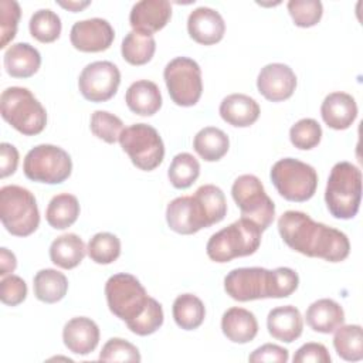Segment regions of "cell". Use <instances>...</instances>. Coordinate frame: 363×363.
<instances>
[{
	"label": "cell",
	"mask_w": 363,
	"mask_h": 363,
	"mask_svg": "<svg viewBox=\"0 0 363 363\" xmlns=\"http://www.w3.org/2000/svg\"><path fill=\"white\" fill-rule=\"evenodd\" d=\"M294 363H330V354L322 343L309 342L302 345L292 357Z\"/></svg>",
	"instance_id": "bcb514c9"
},
{
	"label": "cell",
	"mask_w": 363,
	"mask_h": 363,
	"mask_svg": "<svg viewBox=\"0 0 363 363\" xmlns=\"http://www.w3.org/2000/svg\"><path fill=\"white\" fill-rule=\"evenodd\" d=\"M27 296V284L18 275H7L0 282V298L4 305L17 306Z\"/></svg>",
	"instance_id": "f6af8a7d"
},
{
	"label": "cell",
	"mask_w": 363,
	"mask_h": 363,
	"mask_svg": "<svg viewBox=\"0 0 363 363\" xmlns=\"http://www.w3.org/2000/svg\"><path fill=\"white\" fill-rule=\"evenodd\" d=\"M79 216V203L74 194L61 193L54 196L45 210L47 223L55 230L71 227Z\"/></svg>",
	"instance_id": "f546056e"
},
{
	"label": "cell",
	"mask_w": 363,
	"mask_h": 363,
	"mask_svg": "<svg viewBox=\"0 0 363 363\" xmlns=\"http://www.w3.org/2000/svg\"><path fill=\"white\" fill-rule=\"evenodd\" d=\"M289 359V353L285 347L274 345V343H265L259 347H257L250 356L248 360L252 363H262V362H277V363H286Z\"/></svg>",
	"instance_id": "7dc6e473"
},
{
	"label": "cell",
	"mask_w": 363,
	"mask_h": 363,
	"mask_svg": "<svg viewBox=\"0 0 363 363\" xmlns=\"http://www.w3.org/2000/svg\"><path fill=\"white\" fill-rule=\"evenodd\" d=\"M269 177L277 191L288 201H308L318 187L316 170L294 157H284L275 162Z\"/></svg>",
	"instance_id": "52a82bcc"
},
{
	"label": "cell",
	"mask_w": 363,
	"mask_h": 363,
	"mask_svg": "<svg viewBox=\"0 0 363 363\" xmlns=\"http://www.w3.org/2000/svg\"><path fill=\"white\" fill-rule=\"evenodd\" d=\"M193 147L206 162H217L228 152L230 139L224 130L214 126H206L196 133Z\"/></svg>",
	"instance_id": "83f0119b"
},
{
	"label": "cell",
	"mask_w": 363,
	"mask_h": 363,
	"mask_svg": "<svg viewBox=\"0 0 363 363\" xmlns=\"http://www.w3.org/2000/svg\"><path fill=\"white\" fill-rule=\"evenodd\" d=\"M163 78L172 101L179 106H193L203 92L201 68L189 57H176L169 61Z\"/></svg>",
	"instance_id": "8fae6325"
},
{
	"label": "cell",
	"mask_w": 363,
	"mask_h": 363,
	"mask_svg": "<svg viewBox=\"0 0 363 363\" xmlns=\"http://www.w3.org/2000/svg\"><path fill=\"white\" fill-rule=\"evenodd\" d=\"M299 285L298 274L288 267H278L269 274V298H286Z\"/></svg>",
	"instance_id": "7bdbcfd3"
},
{
	"label": "cell",
	"mask_w": 363,
	"mask_h": 363,
	"mask_svg": "<svg viewBox=\"0 0 363 363\" xmlns=\"http://www.w3.org/2000/svg\"><path fill=\"white\" fill-rule=\"evenodd\" d=\"M189 35L199 44L213 45L223 40L225 23L221 14L210 7L194 9L187 18Z\"/></svg>",
	"instance_id": "e0dca14e"
},
{
	"label": "cell",
	"mask_w": 363,
	"mask_h": 363,
	"mask_svg": "<svg viewBox=\"0 0 363 363\" xmlns=\"http://www.w3.org/2000/svg\"><path fill=\"white\" fill-rule=\"evenodd\" d=\"M196 199L201 203L208 225L220 223L227 214V201L223 190L214 184H203L200 186L196 193Z\"/></svg>",
	"instance_id": "d590c367"
},
{
	"label": "cell",
	"mask_w": 363,
	"mask_h": 363,
	"mask_svg": "<svg viewBox=\"0 0 363 363\" xmlns=\"http://www.w3.org/2000/svg\"><path fill=\"white\" fill-rule=\"evenodd\" d=\"M172 18V6L167 0H142L133 4L129 13L130 27L152 34L162 30Z\"/></svg>",
	"instance_id": "ac0fdd59"
},
{
	"label": "cell",
	"mask_w": 363,
	"mask_h": 363,
	"mask_svg": "<svg viewBox=\"0 0 363 363\" xmlns=\"http://www.w3.org/2000/svg\"><path fill=\"white\" fill-rule=\"evenodd\" d=\"M21 16L20 4L16 0L0 1V48H4L16 35L18 20Z\"/></svg>",
	"instance_id": "ee69618b"
},
{
	"label": "cell",
	"mask_w": 363,
	"mask_h": 363,
	"mask_svg": "<svg viewBox=\"0 0 363 363\" xmlns=\"http://www.w3.org/2000/svg\"><path fill=\"white\" fill-rule=\"evenodd\" d=\"M172 312L176 325L184 330L197 329L206 318L204 303L193 294L179 295L173 302Z\"/></svg>",
	"instance_id": "1f68e13d"
},
{
	"label": "cell",
	"mask_w": 363,
	"mask_h": 363,
	"mask_svg": "<svg viewBox=\"0 0 363 363\" xmlns=\"http://www.w3.org/2000/svg\"><path fill=\"white\" fill-rule=\"evenodd\" d=\"M163 319H164V315H163L162 305L155 298H152L146 311L136 320L128 323L126 326L135 335L147 336L155 333L163 325Z\"/></svg>",
	"instance_id": "b9f144b4"
},
{
	"label": "cell",
	"mask_w": 363,
	"mask_h": 363,
	"mask_svg": "<svg viewBox=\"0 0 363 363\" xmlns=\"http://www.w3.org/2000/svg\"><path fill=\"white\" fill-rule=\"evenodd\" d=\"M166 221L170 230L183 235L196 234L201 228L210 227L206 211L194 194L172 200L166 208Z\"/></svg>",
	"instance_id": "5bb4252c"
},
{
	"label": "cell",
	"mask_w": 363,
	"mask_h": 363,
	"mask_svg": "<svg viewBox=\"0 0 363 363\" xmlns=\"http://www.w3.org/2000/svg\"><path fill=\"white\" fill-rule=\"evenodd\" d=\"M88 257L96 264H111L121 255V241L112 233H96L88 242Z\"/></svg>",
	"instance_id": "8d00e7d4"
},
{
	"label": "cell",
	"mask_w": 363,
	"mask_h": 363,
	"mask_svg": "<svg viewBox=\"0 0 363 363\" xmlns=\"http://www.w3.org/2000/svg\"><path fill=\"white\" fill-rule=\"evenodd\" d=\"M200 174V163L199 160L187 153L182 152L177 153L167 170V176L173 187L176 189H187L190 187Z\"/></svg>",
	"instance_id": "836d02e7"
},
{
	"label": "cell",
	"mask_w": 363,
	"mask_h": 363,
	"mask_svg": "<svg viewBox=\"0 0 363 363\" xmlns=\"http://www.w3.org/2000/svg\"><path fill=\"white\" fill-rule=\"evenodd\" d=\"M323 122L336 130H343L352 126L357 116V105L354 98L346 92H332L326 95L320 105Z\"/></svg>",
	"instance_id": "ffe728a7"
},
{
	"label": "cell",
	"mask_w": 363,
	"mask_h": 363,
	"mask_svg": "<svg viewBox=\"0 0 363 363\" xmlns=\"http://www.w3.org/2000/svg\"><path fill=\"white\" fill-rule=\"evenodd\" d=\"M286 7L294 24L302 28L316 26L323 14V6L319 0H291Z\"/></svg>",
	"instance_id": "ab89813d"
},
{
	"label": "cell",
	"mask_w": 363,
	"mask_h": 363,
	"mask_svg": "<svg viewBox=\"0 0 363 363\" xmlns=\"http://www.w3.org/2000/svg\"><path fill=\"white\" fill-rule=\"evenodd\" d=\"M3 119L26 136H34L44 130L47 112L34 94L23 86H9L0 96Z\"/></svg>",
	"instance_id": "277c9868"
},
{
	"label": "cell",
	"mask_w": 363,
	"mask_h": 363,
	"mask_svg": "<svg viewBox=\"0 0 363 363\" xmlns=\"http://www.w3.org/2000/svg\"><path fill=\"white\" fill-rule=\"evenodd\" d=\"M17 267V259L16 255L9 251L7 248H0V277H7L10 275Z\"/></svg>",
	"instance_id": "681fc988"
},
{
	"label": "cell",
	"mask_w": 363,
	"mask_h": 363,
	"mask_svg": "<svg viewBox=\"0 0 363 363\" xmlns=\"http://www.w3.org/2000/svg\"><path fill=\"white\" fill-rule=\"evenodd\" d=\"M221 330L224 336L233 343H248L254 340L258 333V322L252 312L233 306L223 313Z\"/></svg>",
	"instance_id": "603a6c76"
},
{
	"label": "cell",
	"mask_w": 363,
	"mask_h": 363,
	"mask_svg": "<svg viewBox=\"0 0 363 363\" xmlns=\"http://www.w3.org/2000/svg\"><path fill=\"white\" fill-rule=\"evenodd\" d=\"M121 84L119 68L111 61H95L88 64L78 78L81 95L91 102L109 101Z\"/></svg>",
	"instance_id": "7c38bea8"
},
{
	"label": "cell",
	"mask_w": 363,
	"mask_h": 363,
	"mask_svg": "<svg viewBox=\"0 0 363 363\" xmlns=\"http://www.w3.org/2000/svg\"><path fill=\"white\" fill-rule=\"evenodd\" d=\"M105 296L109 311L126 325L136 320L152 301L140 281L126 272L115 274L106 281Z\"/></svg>",
	"instance_id": "8992f818"
},
{
	"label": "cell",
	"mask_w": 363,
	"mask_h": 363,
	"mask_svg": "<svg viewBox=\"0 0 363 363\" xmlns=\"http://www.w3.org/2000/svg\"><path fill=\"white\" fill-rule=\"evenodd\" d=\"M231 196L238 206L242 218L251 220L262 231L272 224L275 217V204L265 193V189L257 176H238L233 183Z\"/></svg>",
	"instance_id": "9c48e42d"
},
{
	"label": "cell",
	"mask_w": 363,
	"mask_h": 363,
	"mask_svg": "<svg viewBox=\"0 0 363 363\" xmlns=\"http://www.w3.org/2000/svg\"><path fill=\"white\" fill-rule=\"evenodd\" d=\"M269 274L261 267L235 268L225 275L224 291L238 302L269 298Z\"/></svg>",
	"instance_id": "4fadbf2b"
},
{
	"label": "cell",
	"mask_w": 363,
	"mask_h": 363,
	"mask_svg": "<svg viewBox=\"0 0 363 363\" xmlns=\"http://www.w3.org/2000/svg\"><path fill=\"white\" fill-rule=\"evenodd\" d=\"M305 318L312 330L319 333H333L345 323V311L336 301L322 298L308 306Z\"/></svg>",
	"instance_id": "d4e9b609"
},
{
	"label": "cell",
	"mask_w": 363,
	"mask_h": 363,
	"mask_svg": "<svg viewBox=\"0 0 363 363\" xmlns=\"http://www.w3.org/2000/svg\"><path fill=\"white\" fill-rule=\"evenodd\" d=\"M41 65V55L28 43L11 44L4 52L6 72L13 78H30Z\"/></svg>",
	"instance_id": "cb8c5ba5"
},
{
	"label": "cell",
	"mask_w": 363,
	"mask_h": 363,
	"mask_svg": "<svg viewBox=\"0 0 363 363\" xmlns=\"http://www.w3.org/2000/svg\"><path fill=\"white\" fill-rule=\"evenodd\" d=\"M30 34L40 43H52L61 34V18L50 9L34 11L28 23Z\"/></svg>",
	"instance_id": "e575fe53"
},
{
	"label": "cell",
	"mask_w": 363,
	"mask_h": 363,
	"mask_svg": "<svg viewBox=\"0 0 363 363\" xmlns=\"http://www.w3.org/2000/svg\"><path fill=\"white\" fill-rule=\"evenodd\" d=\"M333 346L339 357L346 362L363 359V333L360 325H342L335 330Z\"/></svg>",
	"instance_id": "d6a6232c"
},
{
	"label": "cell",
	"mask_w": 363,
	"mask_h": 363,
	"mask_svg": "<svg viewBox=\"0 0 363 363\" xmlns=\"http://www.w3.org/2000/svg\"><path fill=\"white\" fill-rule=\"evenodd\" d=\"M156 51V41L152 34L132 30L122 40L121 52L126 62L130 65L147 64Z\"/></svg>",
	"instance_id": "4dcf8cb0"
},
{
	"label": "cell",
	"mask_w": 363,
	"mask_h": 363,
	"mask_svg": "<svg viewBox=\"0 0 363 363\" xmlns=\"http://www.w3.org/2000/svg\"><path fill=\"white\" fill-rule=\"evenodd\" d=\"M101 362H140V353L135 345L121 337H111L99 353Z\"/></svg>",
	"instance_id": "60d3db41"
},
{
	"label": "cell",
	"mask_w": 363,
	"mask_h": 363,
	"mask_svg": "<svg viewBox=\"0 0 363 363\" xmlns=\"http://www.w3.org/2000/svg\"><path fill=\"white\" fill-rule=\"evenodd\" d=\"M58 4L72 13H77V11H81L82 9H85L86 6L91 4V1H58Z\"/></svg>",
	"instance_id": "f907efd6"
},
{
	"label": "cell",
	"mask_w": 363,
	"mask_h": 363,
	"mask_svg": "<svg viewBox=\"0 0 363 363\" xmlns=\"http://www.w3.org/2000/svg\"><path fill=\"white\" fill-rule=\"evenodd\" d=\"M125 102L133 113L152 116L162 108V94L155 82L149 79H139L129 85Z\"/></svg>",
	"instance_id": "484cf974"
},
{
	"label": "cell",
	"mask_w": 363,
	"mask_h": 363,
	"mask_svg": "<svg viewBox=\"0 0 363 363\" xmlns=\"http://www.w3.org/2000/svg\"><path fill=\"white\" fill-rule=\"evenodd\" d=\"M0 218L3 227L16 237L33 234L40 224V211L34 194L17 184L0 189Z\"/></svg>",
	"instance_id": "5b68a950"
},
{
	"label": "cell",
	"mask_w": 363,
	"mask_h": 363,
	"mask_svg": "<svg viewBox=\"0 0 363 363\" xmlns=\"http://www.w3.org/2000/svg\"><path fill=\"white\" fill-rule=\"evenodd\" d=\"M23 170L27 179L45 184H60L72 172L71 156L55 145H37L24 157Z\"/></svg>",
	"instance_id": "ba28073f"
},
{
	"label": "cell",
	"mask_w": 363,
	"mask_h": 363,
	"mask_svg": "<svg viewBox=\"0 0 363 363\" xmlns=\"http://www.w3.org/2000/svg\"><path fill=\"white\" fill-rule=\"evenodd\" d=\"M291 143L301 150H311L319 145L322 139V128L318 121L303 118L295 122L289 129Z\"/></svg>",
	"instance_id": "74e56055"
},
{
	"label": "cell",
	"mask_w": 363,
	"mask_h": 363,
	"mask_svg": "<svg viewBox=\"0 0 363 363\" xmlns=\"http://www.w3.org/2000/svg\"><path fill=\"white\" fill-rule=\"evenodd\" d=\"M362 200V172L350 162H337L329 174L325 201L329 213L335 218L350 220L360 207Z\"/></svg>",
	"instance_id": "7a4b0ae2"
},
{
	"label": "cell",
	"mask_w": 363,
	"mask_h": 363,
	"mask_svg": "<svg viewBox=\"0 0 363 363\" xmlns=\"http://www.w3.org/2000/svg\"><path fill=\"white\" fill-rule=\"evenodd\" d=\"M34 295L38 301L45 303H55L61 301L68 291L67 277L52 268L41 269L33 279Z\"/></svg>",
	"instance_id": "f1b7e54d"
},
{
	"label": "cell",
	"mask_w": 363,
	"mask_h": 363,
	"mask_svg": "<svg viewBox=\"0 0 363 363\" xmlns=\"http://www.w3.org/2000/svg\"><path fill=\"white\" fill-rule=\"evenodd\" d=\"M262 230L248 218H240L210 237L207 255L214 262H228L234 258L252 255L261 245Z\"/></svg>",
	"instance_id": "3957f363"
},
{
	"label": "cell",
	"mask_w": 363,
	"mask_h": 363,
	"mask_svg": "<svg viewBox=\"0 0 363 363\" xmlns=\"http://www.w3.org/2000/svg\"><path fill=\"white\" fill-rule=\"evenodd\" d=\"M218 112L223 121L228 125L247 128L257 122L261 109L254 98L245 94H231L221 101Z\"/></svg>",
	"instance_id": "7402d4cb"
},
{
	"label": "cell",
	"mask_w": 363,
	"mask_h": 363,
	"mask_svg": "<svg viewBox=\"0 0 363 363\" xmlns=\"http://www.w3.org/2000/svg\"><path fill=\"white\" fill-rule=\"evenodd\" d=\"M62 340L69 352L79 356L89 354L99 343V328L91 318H72L62 329Z\"/></svg>",
	"instance_id": "d6986e66"
},
{
	"label": "cell",
	"mask_w": 363,
	"mask_h": 363,
	"mask_svg": "<svg viewBox=\"0 0 363 363\" xmlns=\"http://www.w3.org/2000/svg\"><path fill=\"white\" fill-rule=\"evenodd\" d=\"M115 38L111 23L105 18L94 17L74 23L69 33L71 44L82 52H101L108 50Z\"/></svg>",
	"instance_id": "9a60e30c"
},
{
	"label": "cell",
	"mask_w": 363,
	"mask_h": 363,
	"mask_svg": "<svg viewBox=\"0 0 363 363\" xmlns=\"http://www.w3.org/2000/svg\"><path fill=\"white\" fill-rule=\"evenodd\" d=\"M91 132L106 143H115L119 140L123 132V122L108 111H95L91 116Z\"/></svg>",
	"instance_id": "f35d334b"
},
{
	"label": "cell",
	"mask_w": 363,
	"mask_h": 363,
	"mask_svg": "<svg viewBox=\"0 0 363 363\" xmlns=\"http://www.w3.org/2000/svg\"><path fill=\"white\" fill-rule=\"evenodd\" d=\"M121 147L140 170H155L164 157V145L159 132L147 123H133L123 129Z\"/></svg>",
	"instance_id": "30bf717a"
},
{
	"label": "cell",
	"mask_w": 363,
	"mask_h": 363,
	"mask_svg": "<svg viewBox=\"0 0 363 363\" xmlns=\"http://www.w3.org/2000/svg\"><path fill=\"white\" fill-rule=\"evenodd\" d=\"M278 231L289 248L306 257L340 262L350 252V242L345 233L316 223L302 211H285L278 220Z\"/></svg>",
	"instance_id": "6da1fadb"
},
{
	"label": "cell",
	"mask_w": 363,
	"mask_h": 363,
	"mask_svg": "<svg viewBox=\"0 0 363 363\" xmlns=\"http://www.w3.org/2000/svg\"><path fill=\"white\" fill-rule=\"evenodd\" d=\"M18 164V150L11 143L3 142L0 145V177L4 179L13 174Z\"/></svg>",
	"instance_id": "c3c4849f"
},
{
	"label": "cell",
	"mask_w": 363,
	"mask_h": 363,
	"mask_svg": "<svg viewBox=\"0 0 363 363\" xmlns=\"http://www.w3.org/2000/svg\"><path fill=\"white\" fill-rule=\"evenodd\" d=\"M269 335L281 342L292 343L303 330V318L298 308L292 305L278 306L269 311L267 318Z\"/></svg>",
	"instance_id": "44dd1931"
},
{
	"label": "cell",
	"mask_w": 363,
	"mask_h": 363,
	"mask_svg": "<svg viewBox=\"0 0 363 363\" xmlns=\"http://www.w3.org/2000/svg\"><path fill=\"white\" fill-rule=\"evenodd\" d=\"M257 88L265 99L281 102L292 96L296 88V75L286 64H267L258 74Z\"/></svg>",
	"instance_id": "2e32d148"
},
{
	"label": "cell",
	"mask_w": 363,
	"mask_h": 363,
	"mask_svg": "<svg viewBox=\"0 0 363 363\" xmlns=\"http://www.w3.org/2000/svg\"><path fill=\"white\" fill-rule=\"evenodd\" d=\"M86 254L82 238L74 233L57 237L50 245V259L62 269H72L81 264Z\"/></svg>",
	"instance_id": "4316f807"
}]
</instances>
